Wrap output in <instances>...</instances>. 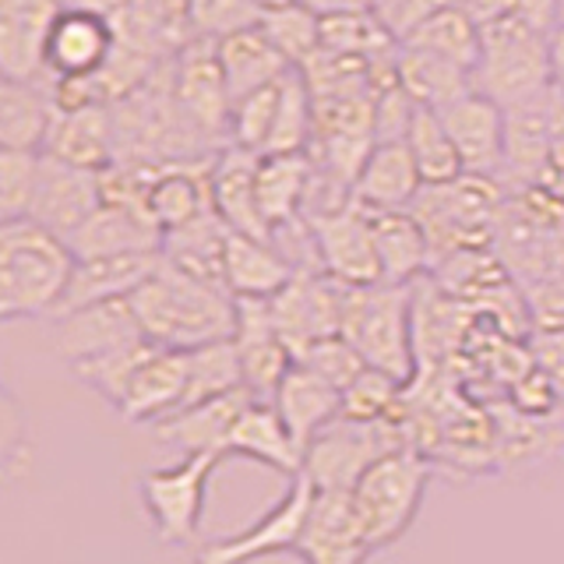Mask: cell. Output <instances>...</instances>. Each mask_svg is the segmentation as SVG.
Returning <instances> with one entry per match:
<instances>
[{
    "instance_id": "cell-1",
    "label": "cell",
    "mask_w": 564,
    "mask_h": 564,
    "mask_svg": "<svg viewBox=\"0 0 564 564\" xmlns=\"http://www.w3.org/2000/svg\"><path fill=\"white\" fill-rule=\"evenodd\" d=\"M131 307L141 322L145 339L166 349H198L219 339H234L237 296L194 279L173 264H159V272L134 290Z\"/></svg>"
},
{
    "instance_id": "cell-2",
    "label": "cell",
    "mask_w": 564,
    "mask_h": 564,
    "mask_svg": "<svg viewBox=\"0 0 564 564\" xmlns=\"http://www.w3.org/2000/svg\"><path fill=\"white\" fill-rule=\"evenodd\" d=\"M75 251L32 219L0 223V317H53L75 275Z\"/></svg>"
},
{
    "instance_id": "cell-3",
    "label": "cell",
    "mask_w": 564,
    "mask_h": 564,
    "mask_svg": "<svg viewBox=\"0 0 564 564\" xmlns=\"http://www.w3.org/2000/svg\"><path fill=\"white\" fill-rule=\"evenodd\" d=\"M476 93L508 106L551 93V29L505 11L480 25V61H476Z\"/></svg>"
},
{
    "instance_id": "cell-4",
    "label": "cell",
    "mask_w": 564,
    "mask_h": 564,
    "mask_svg": "<svg viewBox=\"0 0 564 564\" xmlns=\"http://www.w3.org/2000/svg\"><path fill=\"white\" fill-rule=\"evenodd\" d=\"M343 339L360 352L367 367L410 384L416 375L413 346V282H375L346 286L343 296Z\"/></svg>"
},
{
    "instance_id": "cell-5",
    "label": "cell",
    "mask_w": 564,
    "mask_h": 564,
    "mask_svg": "<svg viewBox=\"0 0 564 564\" xmlns=\"http://www.w3.org/2000/svg\"><path fill=\"white\" fill-rule=\"evenodd\" d=\"M427 484L431 463L420 455V448L388 452L360 476V484L352 487V508H357L370 551L381 554L410 533L423 508Z\"/></svg>"
},
{
    "instance_id": "cell-6",
    "label": "cell",
    "mask_w": 564,
    "mask_h": 564,
    "mask_svg": "<svg viewBox=\"0 0 564 564\" xmlns=\"http://www.w3.org/2000/svg\"><path fill=\"white\" fill-rule=\"evenodd\" d=\"M405 405L392 420L378 423H357V420H335L332 427L317 434L304 452V476L314 490H339L352 494L360 476L378 463L381 455L413 448L405 441Z\"/></svg>"
},
{
    "instance_id": "cell-7",
    "label": "cell",
    "mask_w": 564,
    "mask_h": 564,
    "mask_svg": "<svg viewBox=\"0 0 564 564\" xmlns=\"http://www.w3.org/2000/svg\"><path fill=\"white\" fill-rule=\"evenodd\" d=\"M219 455H184L176 466L152 469L138 480V498L163 546H191L205 516V494Z\"/></svg>"
},
{
    "instance_id": "cell-8",
    "label": "cell",
    "mask_w": 564,
    "mask_h": 564,
    "mask_svg": "<svg viewBox=\"0 0 564 564\" xmlns=\"http://www.w3.org/2000/svg\"><path fill=\"white\" fill-rule=\"evenodd\" d=\"M314 494H317L314 484L300 473L296 480H290L286 494H282L254 525L240 529L237 536L212 540V543L198 546L191 564H254L264 557L293 554L300 543V533H304V525H307Z\"/></svg>"
},
{
    "instance_id": "cell-9",
    "label": "cell",
    "mask_w": 564,
    "mask_h": 564,
    "mask_svg": "<svg viewBox=\"0 0 564 564\" xmlns=\"http://www.w3.org/2000/svg\"><path fill=\"white\" fill-rule=\"evenodd\" d=\"M170 93L181 106L184 120L202 138L229 141V113H234V99H229V85L219 64L216 40L208 35H194L191 43L176 50L170 67Z\"/></svg>"
},
{
    "instance_id": "cell-10",
    "label": "cell",
    "mask_w": 564,
    "mask_h": 564,
    "mask_svg": "<svg viewBox=\"0 0 564 564\" xmlns=\"http://www.w3.org/2000/svg\"><path fill=\"white\" fill-rule=\"evenodd\" d=\"M307 226L314 234L317 261L322 272L332 275L343 286H375L381 279L375 226H370V212L357 202L343 208L322 212V216H307Z\"/></svg>"
},
{
    "instance_id": "cell-11",
    "label": "cell",
    "mask_w": 564,
    "mask_h": 564,
    "mask_svg": "<svg viewBox=\"0 0 564 564\" xmlns=\"http://www.w3.org/2000/svg\"><path fill=\"white\" fill-rule=\"evenodd\" d=\"M343 296L346 286L325 272H296L282 293L272 296V314L282 339L300 357L314 343L339 335L343 328Z\"/></svg>"
},
{
    "instance_id": "cell-12",
    "label": "cell",
    "mask_w": 564,
    "mask_h": 564,
    "mask_svg": "<svg viewBox=\"0 0 564 564\" xmlns=\"http://www.w3.org/2000/svg\"><path fill=\"white\" fill-rule=\"evenodd\" d=\"M53 349L57 357L67 360L70 367L110 357L117 349H128L145 339L141 322L128 300H106V304L78 307L70 314L53 317Z\"/></svg>"
},
{
    "instance_id": "cell-13",
    "label": "cell",
    "mask_w": 564,
    "mask_h": 564,
    "mask_svg": "<svg viewBox=\"0 0 564 564\" xmlns=\"http://www.w3.org/2000/svg\"><path fill=\"white\" fill-rule=\"evenodd\" d=\"M102 205V173L85 170L64 159H53L43 152L40 184L29 208V219L46 226L50 234L70 240L88 223V216Z\"/></svg>"
},
{
    "instance_id": "cell-14",
    "label": "cell",
    "mask_w": 564,
    "mask_h": 564,
    "mask_svg": "<svg viewBox=\"0 0 564 564\" xmlns=\"http://www.w3.org/2000/svg\"><path fill=\"white\" fill-rule=\"evenodd\" d=\"M117 50V22L93 8L70 4L57 14L46 35V75L88 78L110 64Z\"/></svg>"
},
{
    "instance_id": "cell-15",
    "label": "cell",
    "mask_w": 564,
    "mask_h": 564,
    "mask_svg": "<svg viewBox=\"0 0 564 564\" xmlns=\"http://www.w3.org/2000/svg\"><path fill=\"white\" fill-rule=\"evenodd\" d=\"M293 557L300 564H367L375 557L360 529L352 494L317 490Z\"/></svg>"
},
{
    "instance_id": "cell-16",
    "label": "cell",
    "mask_w": 564,
    "mask_h": 564,
    "mask_svg": "<svg viewBox=\"0 0 564 564\" xmlns=\"http://www.w3.org/2000/svg\"><path fill=\"white\" fill-rule=\"evenodd\" d=\"M234 343L240 349L243 384L251 388L258 399H272L282 378H286L290 367L296 364L293 349L286 346V339H282V332L275 325L272 300L237 296Z\"/></svg>"
},
{
    "instance_id": "cell-17",
    "label": "cell",
    "mask_w": 564,
    "mask_h": 564,
    "mask_svg": "<svg viewBox=\"0 0 564 564\" xmlns=\"http://www.w3.org/2000/svg\"><path fill=\"white\" fill-rule=\"evenodd\" d=\"M437 113L445 117L463 170L498 181L505 173V106L484 93H469Z\"/></svg>"
},
{
    "instance_id": "cell-18",
    "label": "cell",
    "mask_w": 564,
    "mask_h": 564,
    "mask_svg": "<svg viewBox=\"0 0 564 564\" xmlns=\"http://www.w3.org/2000/svg\"><path fill=\"white\" fill-rule=\"evenodd\" d=\"M184 395H187V352L155 346L131 375L113 410L128 423L155 427L159 420H166L181 410Z\"/></svg>"
},
{
    "instance_id": "cell-19",
    "label": "cell",
    "mask_w": 564,
    "mask_h": 564,
    "mask_svg": "<svg viewBox=\"0 0 564 564\" xmlns=\"http://www.w3.org/2000/svg\"><path fill=\"white\" fill-rule=\"evenodd\" d=\"M258 395L251 392V388H237V392H229V395L187 405V410L159 420L152 427V434L163 441V445L181 448L184 455H219V458H226L237 420L243 416V410Z\"/></svg>"
},
{
    "instance_id": "cell-20",
    "label": "cell",
    "mask_w": 564,
    "mask_h": 564,
    "mask_svg": "<svg viewBox=\"0 0 564 564\" xmlns=\"http://www.w3.org/2000/svg\"><path fill=\"white\" fill-rule=\"evenodd\" d=\"M61 0H0V70L4 78L46 75V35Z\"/></svg>"
},
{
    "instance_id": "cell-21",
    "label": "cell",
    "mask_w": 564,
    "mask_h": 564,
    "mask_svg": "<svg viewBox=\"0 0 564 564\" xmlns=\"http://www.w3.org/2000/svg\"><path fill=\"white\" fill-rule=\"evenodd\" d=\"M75 258H117V254H152L163 251V229L149 208L102 202L88 223L67 240Z\"/></svg>"
},
{
    "instance_id": "cell-22",
    "label": "cell",
    "mask_w": 564,
    "mask_h": 564,
    "mask_svg": "<svg viewBox=\"0 0 564 564\" xmlns=\"http://www.w3.org/2000/svg\"><path fill=\"white\" fill-rule=\"evenodd\" d=\"M258 152H247L229 145L208 170V187H212V208L219 212V219L234 229V234L272 240V229L264 223L258 208Z\"/></svg>"
},
{
    "instance_id": "cell-23",
    "label": "cell",
    "mask_w": 564,
    "mask_h": 564,
    "mask_svg": "<svg viewBox=\"0 0 564 564\" xmlns=\"http://www.w3.org/2000/svg\"><path fill=\"white\" fill-rule=\"evenodd\" d=\"M163 264V251L152 254H117V258H78L75 275L67 282V293L53 317L70 314L78 307L106 304V300H128L134 290L159 272Z\"/></svg>"
},
{
    "instance_id": "cell-24",
    "label": "cell",
    "mask_w": 564,
    "mask_h": 564,
    "mask_svg": "<svg viewBox=\"0 0 564 564\" xmlns=\"http://www.w3.org/2000/svg\"><path fill=\"white\" fill-rule=\"evenodd\" d=\"M57 110V82L50 75L4 78L0 82V149L43 152Z\"/></svg>"
},
{
    "instance_id": "cell-25",
    "label": "cell",
    "mask_w": 564,
    "mask_h": 564,
    "mask_svg": "<svg viewBox=\"0 0 564 564\" xmlns=\"http://www.w3.org/2000/svg\"><path fill=\"white\" fill-rule=\"evenodd\" d=\"M46 155L64 159L85 170H106L117 163V117L110 102L82 106V110H57L50 138L43 145Z\"/></svg>"
},
{
    "instance_id": "cell-26",
    "label": "cell",
    "mask_w": 564,
    "mask_h": 564,
    "mask_svg": "<svg viewBox=\"0 0 564 564\" xmlns=\"http://www.w3.org/2000/svg\"><path fill=\"white\" fill-rule=\"evenodd\" d=\"M423 191V176L405 141H378L352 184V202L370 212L413 208Z\"/></svg>"
},
{
    "instance_id": "cell-27",
    "label": "cell",
    "mask_w": 564,
    "mask_h": 564,
    "mask_svg": "<svg viewBox=\"0 0 564 564\" xmlns=\"http://www.w3.org/2000/svg\"><path fill=\"white\" fill-rule=\"evenodd\" d=\"M251 458V463L269 466L282 476L296 480L304 473V448L296 445V437L290 434L286 420L275 410L272 399H254L237 420L234 437H229L226 458Z\"/></svg>"
},
{
    "instance_id": "cell-28",
    "label": "cell",
    "mask_w": 564,
    "mask_h": 564,
    "mask_svg": "<svg viewBox=\"0 0 564 564\" xmlns=\"http://www.w3.org/2000/svg\"><path fill=\"white\" fill-rule=\"evenodd\" d=\"M216 50H219V64H223L234 106L251 93H258V88L275 85L279 78H286L293 70V64L282 57V50L264 35L261 25H243L237 32L219 35Z\"/></svg>"
},
{
    "instance_id": "cell-29",
    "label": "cell",
    "mask_w": 564,
    "mask_h": 564,
    "mask_svg": "<svg viewBox=\"0 0 564 564\" xmlns=\"http://www.w3.org/2000/svg\"><path fill=\"white\" fill-rule=\"evenodd\" d=\"M272 402L282 413V420H286V427L296 437V445L304 452L317 434L343 416V392L339 388L328 384L322 375H314V370L304 367L300 360L290 367V375L282 378V384L275 388Z\"/></svg>"
},
{
    "instance_id": "cell-30",
    "label": "cell",
    "mask_w": 564,
    "mask_h": 564,
    "mask_svg": "<svg viewBox=\"0 0 564 564\" xmlns=\"http://www.w3.org/2000/svg\"><path fill=\"white\" fill-rule=\"evenodd\" d=\"M311 184H314L311 152H272L258 159V208L272 234L304 219Z\"/></svg>"
},
{
    "instance_id": "cell-31",
    "label": "cell",
    "mask_w": 564,
    "mask_h": 564,
    "mask_svg": "<svg viewBox=\"0 0 564 564\" xmlns=\"http://www.w3.org/2000/svg\"><path fill=\"white\" fill-rule=\"evenodd\" d=\"M293 261L279 251L275 240L229 234L226 243V286L234 296L272 300L293 282Z\"/></svg>"
},
{
    "instance_id": "cell-32",
    "label": "cell",
    "mask_w": 564,
    "mask_h": 564,
    "mask_svg": "<svg viewBox=\"0 0 564 564\" xmlns=\"http://www.w3.org/2000/svg\"><path fill=\"white\" fill-rule=\"evenodd\" d=\"M370 226H375V243H378V261H381L384 282H402V286H410V282H416L423 272H427V264L434 261V251H431L427 229L420 226L413 208L370 212Z\"/></svg>"
},
{
    "instance_id": "cell-33",
    "label": "cell",
    "mask_w": 564,
    "mask_h": 564,
    "mask_svg": "<svg viewBox=\"0 0 564 564\" xmlns=\"http://www.w3.org/2000/svg\"><path fill=\"white\" fill-rule=\"evenodd\" d=\"M229 229L219 212L212 208L205 216H198L194 223L181 226V229H170L163 237V261L173 264L202 282H212V286H226V243H229Z\"/></svg>"
},
{
    "instance_id": "cell-34",
    "label": "cell",
    "mask_w": 564,
    "mask_h": 564,
    "mask_svg": "<svg viewBox=\"0 0 564 564\" xmlns=\"http://www.w3.org/2000/svg\"><path fill=\"white\" fill-rule=\"evenodd\" d=\"M208 166H187V163H163L155 170L149 184V212L155 226L163 229H181L194 223L205 212H212V187H208Z\"/></svg>"
},
{
    "instance_id": "cell-35",
    "label": "cell",
    "mask_w": 564,
    "mask_h": 564,
    "mask_svg": "<svg viewBox=\"0 0 564 564\" xmlns=\"http://www.w3.org/2000/svg\"><path fill=\"white\" fill-rule=\"evenodd\" d=\"M395 75L405 93H410L420 106H431V110H445V106H452L455 99L476 93L473 70L458 67L445 57H434V53L402 46V43H399V57H395Z\"/></svg>"
},
{
    "instance_id": "cell-36",
    "label": "cell",
    "mask_w": 564,
    "mask_h": 564,
    "mask_svg": "<svg viewBox=\"0 0 564 564\" xmlns=\"http://www.w3.org/2000/svg\"><path fill=\"white\" fill-rule=\"evenodd\" d=\"M399 43L434 53V57H445L466 70H476V61H480V22L466 8L445 4L431 11L427 18H420Z\"/></svg>"
},
{
    "instance_id": "cell-37",
    "label": "cell",
    "mask_w": 564,
    "mask_h": 564,
    "mask_svg": "<svg viewBox=\"0 0 564 564\" xmlns=\"http://www.w3.org/2000/svg\"><path fill=\"white\" fill-rule=\"evenodd\" d=\"M237 388H247V384H243L240 349L234 339H219V343H208L198 349H187V395H184L181 410L229 395V392H237Z\"/></svg>"
},
{
    "instance_id": "cell-38",
    "label": "cell",
    "mask_w": 564,
    "mask_h": 564,
    "mask_svg": "<svg viewBox=\"0 0 564 564\" xmlns=\"http://www.w3.org/2000/svg\"><path fill=\"white\" fill-rule=\"evenodd\" d=\"M405 145H410V152L416 159L423 187L452 184L466 173L455 141L445 128V117H441L437 110H431V106H420L416 110L413 128H410V134H405Z\"/></svg>"
},
{
    "instance_id": "cell-39",
    "label": "cell",
    "mask_w": 564,
    "mask_h": 564,
    "mask_svg": "<svg viewBox=\"0 0 564 564\" xmlns=\"http://www.w3.org/2000/svg\"><path fill=\"white\" fill-rule=\"evenodd\" d=\"M258 25L264 29V35L282 50V57H286L293 67H304L314 53L322 50V18L300 4V0L290 8L261 14Z\"/></svg>"
},
{
    "instance_id": "cell-40",
    "label": "cell",
    "mask_w": 564,
    "mask_h": 564,
    "mask_svg": "<svg viewBox=\"0 0 564 564\" xmlns=\"http://www.w3.org/2000/svg\"><path fill=\"white\" fill-rule=\"evenodd\" d=\"M402 405H405V384L378 367H367L343 392V420H357V423L392 420L402 413Z\"/></svg>"
},
{
    "instance_id": "cell-41",
    "label": "cell",
    "mask_w": 564,
    "mask_h": 564,
    "mask_svg": "<svg viewBox=\"0 0 564 564\" xmlns=\"http://www.w3.org/2000/svg\"><path fill=\"white\" fill-rule=\"evenodd\" d=\"M40 170H43V152L0 149V223L29 219Z\"/></svg>"
},
{
    "instance_id": "cell-42",
    "label": "cell",
    "mask_w": 564,
    "mask_h": 564,
    "mask_svg": "<svg viewBox=\"0 0 564 564\" xmlns=\"http://www.w3.org/2000/svg\"><path fill=\"white\" fill-rule=\"evenodd\" d=\"M279 93H282V78L275 85L258 88V93H251L234 106V113H229V145L264 155L272 128H275Z\"/></svg>"
},
{
    "instance_id": "cell-43",
    "label": "cell",
    "mask_w": 564,
    "mask_h": 564,
    "mask_svg": "<svg viewBox=\"0 0 564 564\" xmlns=\"http://www.w3.org/2000/svg\"><path fill=\"white\" fill-rule=\"evenodd\" d=\"M152 349H155V343L141 339V343H134L128 349H117V352H110V357L88 360V364H78V367H70V370H75V375L88 388H93V392H99L106 402L117 405L120 395H123V388H128V381H131V375L141 367V360H145Z\"/></svg>"
},
{
    "instance_id": "cell-44",
    "label": "cell",
    "mask_w": 564,
    "mask_h": 564,
    "mask_svg": "<svg viewBox=\"0 0 564 564\" xmlns=\"http://www.w3.org/2000/svg\"><path fill=\"white\" fill-rule=\"evenodd\" d=\"M296 360L304 367H311L314 375H322L328 384L339 388V392H346V388L367 370V360L343 339V335H328V339L314 343L311 349L300 352Z\"/></svg>"
},
{
    "instance_id": "cell-45",
    "label": "cell",
    "mask_w": 564,
    "mask_h": 564,
    "mask_svg": "<svg viewBox=\"0 0 564 564\" xmlns=\"http://www.w3.org/2000/svg\"><path fill=\"white\" fill-rule=\"evenodd\" d=\"M0 455H4L8 473H18L29 458V434H22V416L14 410V399L4 395V413H0Z\"/></svg>"
},
{
    "instance_id": "cell-46",
    "label": "cell",
    "mask_w": 564,
    "mask_h": 564,
    "mask_svg": "<svg viewBox=\"0 0 564 564\" xmlns=\"http://www.w3.org/2000/svg\"><path fill=\"white\" fill-rule=\"evenodd\" d=\"M508 11H516L529 22H536L540 29H551L561 22V11H564V0H508Z\"/></svg>"
},
{
    "instance_id": "cell-47",
    "label": "cell",
    "mask_w": 564,
    "mask_h": 564,
    "mask_svg": "<svg viewBox=\"0 0 564 564\" xmlns=\"http://www.w3.org/2000/svg\"><path fill=\"white\" fill-rule=\"evenodd\" d=\"M304 8H311L317 18H339V14H352V11H367L370 0H300Z\"/></svg>"
},
{
    "instance_id": "cell-48",
    "label": "cell",
    "mask_w": 564,
    "mask_h": 564,
    "mask_svg": "<svg viewBox=\"0 0 564 564\" xmlns=\"http://www.w3.org/2000/svg\"><path fill=\"white\" fill-rule=\"evenodd\" d=\"M551 88L564 99V18L551 32Z\"/></svg>"
},
{
    "instance_id": "cell-49",
    "label": "cell",
    "mask_w": 564,
    "mask_h": 564,
    "mask_svg": "<svg viewBox=\"0 0 564 564\" xmlns=\"http://www.w3.org/2000/svg\"><path fill=\"white\" fill-rule=\"evenodd\" d=\"M254 11H258V18L261 14H269V11H279V8H290V4H296V0H247Z\"/></svg>"
},
{
    "instance_id": "cell-50",
    "label": "cell",
    "mask_w": 564,
    "mask_h": 564,
    "mask_svg": "<svg viewBox=\"0 0 564 564\" xmlns=\"http://www.w3.org/2000/svg\"><path fill=\"white\" fill-rule=\"evenodd\" d=\"M61 4H64V8H70V4H78V0H61Z\"/></svg>"
},
{
    "instance_id": "cell-51",
    "label": "cell",
    "mask_w": 564,
    "mask_h": 564,
    "mask_svg": "<svg viewBox=\"0 0 564 564\" xmlns=\"http://www.w3.org/2000/svg\"><path fill=\"white\" fill-rule=\"evenodd\" d=\"M557 392H561V402H564V384H561V388H557Z\"/></svg>"
},
{
    "instance_id": "cell-52",
    "label": "cell",
    "mask_w": 564,
    "mask_h": 564,
    "mask_svg": "<svg viewBox=\"0 0 564 564\" xmlns=\"http://www.w3.org/2000/svg\"><path fill=\"white\" fill-rule=\"evenodd\" d=\"M561 18H564V11H561Z\"/></svg>"
}]
</instances>
